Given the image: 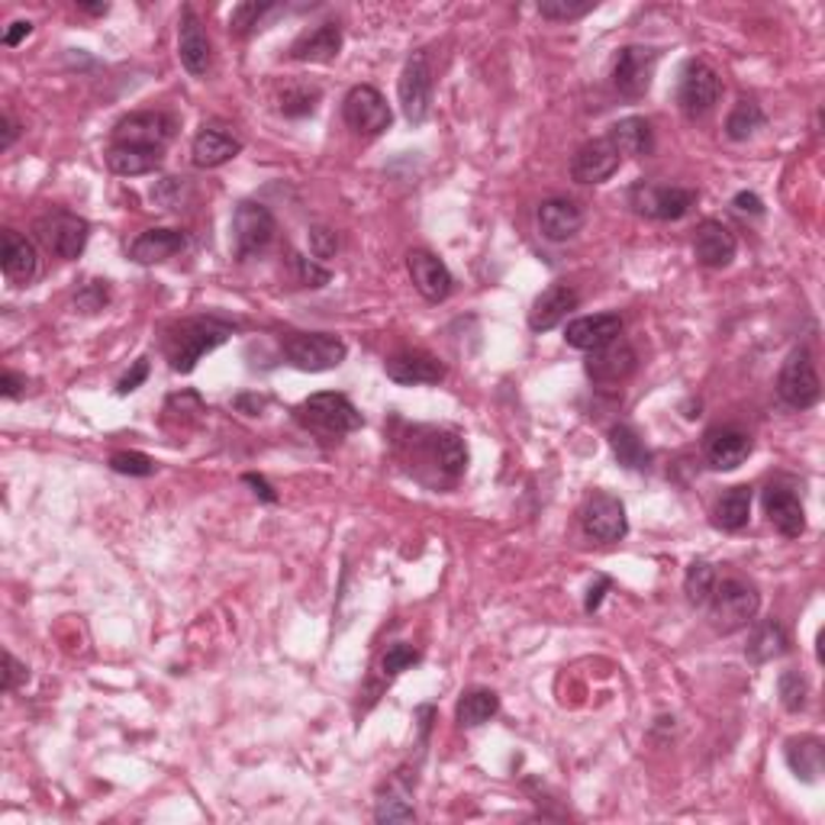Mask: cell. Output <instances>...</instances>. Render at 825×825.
Returning <instances> with one entry per match:
<instances>
[{
    "mask_svg": "<svg viewBox=\"0 0 825 825\" xmlns=\"http://www.w3.org/2000/svg\"><path fill=\"white\" fill-rule=\"evenodd\" d=\"M233 330H236V323H229L216 313L175 323L165 336V355L171 362V371L190 374L204 355H210L214 348H219L226 338L233 336Z\"/></svg>",
    "mask_w": 825,
    "mask_h": 825,
    "instance_id": "cell-1",
    "label": "cell"
},
{
    "mask_svg": "<svg viewBox=\"0 0 825 825\" xmlns=\"http://www.w3.org/2000/svg\"><path fill=\"white\" fill-rule=\"evenodd\" d=\"M758 610H762V593L755 590V583L741 581V578L716 581L709 600H706L709 626L719 636H733V632L748 629L755 622Z\"/></svg>",
    "mask_w": 825,
    "mask_h": 825,
    "instance_id": "cell-2",
    "label": "cell"
},
{
    "mask_svg": "<svg viewBox=\"0 0 825 825\" xmlns=\"http://www.w3.org/2000/svg\"><path fill=\"white\" fill-rule=\"evenodd\" d=\"M297 423L310 432H320V435H330V439H338V435H348L355 429H362V413L355 410V403L345 397V394H336V391H323V394H313L306 397L297 410H294Z\"/></svg>",
    "mask_w": 825,
    "mask_h": 825,
    "instance_id": "cell-3",
    "label": "cell"
},
{
    "mask_svg": "<svg viewBox=\"0 0 825 825\" xmlns=\"http://www.w3.org/2000/svg\"><path fill=\"white\" fill-rule=\"evenodd\" d=\"M700 194L690 187H677V184H651L639 181L629 194V204L639 216L658 219V223H674L684 219L697 207Z\"/></svg>",
    "mask_w": 825,
    "mask_h": 825,
    "instance_id": "cell-4",
    "label": "cell"
},
{
    "mask_svg": "<svg viewBox=\"0 0 825 825\" xmlns=\"http://www.w3.org/2000/svg\"><path fill=\"white\" fill-rule=\"evenodd\" d=\"M32 229H36V239L65 262H75L91 239V223L71 210H49L36 219Z\"/></svg>",
    "mask_w": 825,
    "mask_h": 825,
    "instance_id": "cell-5",
    "label": "cell"
},
{
    "mask_svg": "<svg viewBox=\"0 0 825 825\" xmlns=\"http://www.w3.org/2000/svg\"><path fill=\"white\" fill-rule=\"evenodd\" d=\"M345 355H348V345L330 333H291L284 338V359L297 371H310V374L333 371L345 362Z\"/></svg>",
    "mask_w": 825,
    "mask_h": 825,
    "instance_id": "cell-6",
    "label": "cell"
},
{
    "mask_svg": "<svg viewBox=\"0 0 825 825\" xmlns=\"http://www.w3.org/2000/svg\"><path fill=\"white\" fill-rule=\"evenodd\" d=\"M719 97H723L719 71L700 59L687 61L680 71V85H677V107L684 110V117L700 120L719 104Z\"/></svg>",
    "mask_w": 825,
    "mask_h": 825,
    "instance_id": "cell-7",
    "label": "cell"
},
{
    "mask_svg": "<svg viewBox=\"0 0 825 825\" xmlns=\"http://www.w3.org/2000/svg\"><path fill=\"white\" fill-rule=\"evenodd\" d=\"M777 394L787 406L794 410H809L816 406L823 397V384H819V374L813 365V355L809 348H794L777 374Z\"/></svg>",
    "mask_w": 825,
    "mask_h": 825,
    "instance_id": "cell-8",
    "label": "cell"
},
{
    "mask_svg": "<svg viewBox=\"0 0 825 825\" xmlns=\"http://www.w3.org/2000/svg\"><path fill=\"white\" fill-rule=\"evenodd\" d=\"M277 233L275 214L265 204L255 200H243L233 214V248L236 258H255L258 252H265Z\"/></svg>",
    "mask_w": 825,
    "mask_h": 825,
    "instance_id": "cell-9",
    "label": "cell"
},
{
    "mask_svg": "<svg viewBox=\"0 0 825 825\" xmlns=\"http://www.w3.org/2000/svg\"><path fill=\"white\" fill-rule=\"evenodd\" d=\"M178 136V120L161 110L129 114L114 126V146H139V149H165Z\"/></svg>",
    "mask_w": 825,
    "mask_h": 825,
    "instance_id": "cell-10",
    "label": "cell"
},
{
    "mask_svg": "<svg viewBox=\"0 0 825 825\" xmlns=\"http://www.w3.org/2000/svg\"><path fill=\"white\" fill-rule=\"evenodd\" d=\"M342 117H345V126L352 132H359V136H381L394 122V114H391L384 94L371 88V85H355L352 91L345 94Z\"/></svg>",
    "mask_w": 825,
    "mask_h": 825,
    "instance_id": "cell-11",
    "label": "cell"
},
{
    "mask_svg": "<svg viewBox=\"0 0 825 825\" xmlns=\"http://www.w3.org/2000/svg\"><path fill=\"white\" fill-rule=\"evenodd\" d=\"M655 68H658V52L651 46H622L612 59V88L629 100H639L651 91Z\"/></svg>",
    "mask_w": 825,
    "mask_h": 825,
    "instance_id": "cell-12",
    "label": "cell"
},
{
    "mask_svg": "<svg viewBox=\"0 0 825 825\" xmlns=\"http://www.w3.org/2000/svg\"><path fill=\"white\" fill-rule=\"evenodd\" d=\"M397 94L406 122H413V126L426 122L429 110H432V68H429V56L423 49L413 52L403 65Z\"/></svg>",
    "mask_w": 825,
    "mask_h": 825,
    "instance_id": "cell-13",
    "label": "cell"
},
{
    "mask_svg": "<svg viewBox=\"0 0 825 825\" xmlns=\"http://www.w3.org/2000/svg\"><path fill=\"white\" fill-rule=\"evenodd\" d=\"M583 532L593 542H619L629 532V517H626V503L612 493H593L581 510Z\"/></svg>",
    "mask_w": 825,
    "mask_h": 825,
    "instance_id": "cell-14",
    "label": "cell"
},
{
    "mask_svg": "<svg viewBox=\"0 0 825 825\" xmlns=\"http://www.w3.org/2000/svg\"><path fill=\"white\" fill-rule=\"evenodd\" d=\"M406 272H410L413 287L426 297L429 304H442L452 294V287H455V277L449 272V265L435 252H429V248L406 252Z\"/></svg>",
    "mask_w": 825,
    "mask_h": 825,
    "instance_id": "cell-15",
    "label": "cell"
},
{
    "mask_svg": "<svg viewBox=\"0 0 825 825\" xmlns=\"http://www.w3.org/2000/svg\"><path fill=\"white\" fill-rule=\"evenodd\" d=\"M178 59H181L184 71L194 75V78H204L210 71V61H214L210 39L204 32L200 17L194 13V7H184L181 10V23H178Z\"/></svg>",
    "mask_w": 825,
    "mask_h": 825,
    "instance_id": "cell-16",
    "label": "cell"
},
{
    "mask_svg": "<svg viewBox=\"0 0 825 825\" xmlns=\"http://www.w3.org/2000/svg\"><path fill=\"white\" fill-rule=\"evenodd\" d=\"M536 223H539L542 239H549V243H568V239H574L583 229V210L574 200H568V197H549V200L539 204Z\"/></svg>",
    "mask_w": 825,
    "mask_h": 825,
    "instance_id": "cell-17",
    "label": "cell"
},
{
    "mask_svg": "<svg viewBox=\"0 0 825 825\" xmlns=\"http://www.w3.org/2000/svg\"><path fill=\"white\" fill-rule=\"evenodd\" d=\"M578 304H581V294L571 284H561V281L551 284L536 297V304L529 310V330L532 333H549L558 323H564L568 313L578 310Z\"/></svg>",
    "mask_w": 825,
    "mask_h": 825,
    "instance_id": "cell-18",
    "label": "cell"
},
{
    "mask_svg": "<svg viewBox=\"0 0 825 825\" xmlns=\"http://www.w3.org/2000/svg\"><path fill=\"white\" fill-rule=\"evenodd\" d=\"M738 252L735 233L719 219H704L694 236V255L704 268H729Z\"/></svg>",
    "mask_w": 825,
    "mask_h": 825,
    "instance_id": "cell-19",
    "label": "cell"
},
{
    "mask_svg": "<svg viewBox=\"0 0 825 825\" xmlns=\"http://www.w3.org/2000/svg\"><path fill=\"white\" fill-rule=\"evenodd\" d=\"M622 336V316L619 313H593V316H578L568 323L564 342L581 352H597Z\"/></svg>",
    "mask_w": 825,
    "mask_h": 825,
    "instance_id": "cell-20",
    "label": "cell"
},
{
    "mask_svg": "<svg viewBox=\"0 0 825 825\" xmlns=\"http://www.w3.org/2000/svg\"><path fill=\"white\" fill-rule=\"evenodd\" d=\"M636 362H639L636 348L629 342L616 338L597 352H587V377L597 384H619L636 371Z\"/></svg>",
    "mask_w": 825,
    "mask_h": 825,
    "instance_id": "cell-21",
    "label": "cell"
},
{
    "mask_svg": "<svg viewBox=\"0 0 825 825\" xmlns=\"http://www.w3.org/2000/svg\"><path fill=\"white\" fill-rule=\"evenodd\" d=\"M752 449L755 445H752V439L741 429L719 426L706 432L704 455L709 461V468H716V471H735V468H741L748 461V455H752Z\"/></svg>",
    "mask_w": 825,
    "mask_h": 825,
    "instance_id": "cell-22",
    "label": "cell"
},
{
    "mask_svg": "<svg viewBox=\"0 0 825 825\" xmlns=\"http://www.w3.org/2000/svg\"><path fill=\"white\" fill-rule=\"evenodd\" d=\"M243 153V139L236 132H229L226 126H204L194 143H190V158L197 168H219L226 161H233L236 155Z\"/></svg>",
    "mask_w": 825,
    "mask_h": 825,
    "instance_id": "cell-23",
    "label": "cell"
},
{
    "mask_svg": "<svg viewBox=\"0 0 825 825\" xmlns=\"http://www.w3.org/2000/svg\"><path fill=\"white\" fill-rule=\"evenodd\" d=\"M619 153L612 149L610 139H593L578 149L571 158V178L578 184H603L619 171Z\"/></svg>",
    "mask_w": 825,
    "mask_h": 825,
    "instance_id": "cell-24",
    "label": "cell"
},
{
    "mask_svg": "<svg viewBox=\"0 0 825 825\" xmlns=\"http://www.w3.org/2000/svg\"><path fill=\"white\" fill-rule=\"evenodd\" d=\"M387 377L394 381V384H403V387H416V384H439V381H445V365L435 359V355H429V352H397V355H391L387 359Z\"/></svg>",
    "mask_w": 825,
    "mask_h": 825,
    "instance_id": "cell-25",
    "label": "cell"
},
{
    "mask_svg": "<svg viewBox=\"0 0 825 825\" xmlns=\"http://www.w3.org/2000/svg\"><path fill=\"white\" fill-rule=\"evenodd\" d=\"M762 500H765L767 520L784 539H799L806 532V510H803V503H799L794 490L770 484Z\"/></svg>",
    "mask_w": 825,
    "mask_h": 825,
    "instance_id": "cell-26",
    "label": "cell"
},
{
    "mask_svg": "<svg viewBox=\"0 0 825 825\" xmlns=\"http://www.w3.org/2000/svg\"><path fill=\"white\" fill-rule=\"evenodd\" d=\"M3 245H0V268L13 284H32L39 275V255L36 245L20 236L17 229H3Z\"/></svg>",
    "mask_w": 825,
    "mask_h": 825,
    "instance_id": "cell-27",
    "label": "cell"
},
{
    "mask_svg": "<svg viewBox=\"0 0 825 825\" xmlns=\"http://www.w3.org/2000/svg\"><path fill=\"white\" fill-rule=\"evenodd\" d=\"M342 52V27L338 23H320L313 30L301 32L291 46V59L310 61V65H326L338 59Z\"/></svg>",
    "mask_w": 825,
    "mask_h": 825,
    "instance_id": "cell-28",
    "label": "cell"
},
{
    "mask_svg": "<svg viewBox=\"0 0 825 825\" xmlns=\"http://www.w3.org/2000/svg\"><path fill=\"white\" fill-rule=\"evenodd\" d=\"M184 245H187V236L181 229H146L129 245V258L136 265H158L184 252Z\"/></svg>",
    "mask_w": 825,
    "mask_h": 825,
    "instance_id": "cell-29",
    "label": "cell"
},
{
    "mask_svg": "<svg viewBox=\"0 0 825 825\" xmlns=\"http://www.w3.org/2000/svg\"><path fill=\"white\" fill-rule=\"evenodd\" d=\"M607 139L619 153V158H648L655 153V132L645 117H626V120L612 122Z\"/></svg>",
    "mask_w": 825,
    "mask_h": 825,
    "instance_id": "cell-30",
    "label": "cell"
},
{
    "mask_svg": "<svg viewBox=\"0 0 825 825\" xmlns=\"http://www.w3.org/2000/svg\"><path fill=\"white\" fill-rule=\"evenodd\" d=\"M107 168L120 178H139V175H153L161 168L165 155L158 149H139V146H114L107 149Z\"/></svg>",
    "mask_w": 825,
    "mask_h": 825,
    "instance_id": "cell-31",
    "label": "cell"
},
{
    "mask_svg": "<svg viewBox=\"0 0 825 825\" xmlns=\"http://www.w3.org/2000/svg\"><path fill=\"white\" fill-rule=\"evenodd\" d=\"M787 765L803 784H816L823 774V741L816 735H799L787 741Z\"/></svg>",
    "mask_w": 825,
    "mask_h": 825,
    "instance_id": "cell-32",
    "label": "cell"
},
{
    "mask_svg": "<svg viewBox=\"0 0 825 825\" xmlns=\"http://www.w3.org/2000/svg\"><path fill=\"white\" fill-rule=\"evenodd\" d=\"M610 449L616 461L629 471H648L651 468V452L642 442V435L626 423H616L610 429Z\"/></svg>",
    "mask_w": 825,
    "mask_h": 825,
    "instance_id": "cell-33",
    "label": "cell"
},
{
    "mask_svg": "<svg viewBox=\"0 0 825 825\" xmlns=\"http://www.w3.org/2000/svg\"><path fill=\"white\" fill-rule=\"evenodd\" d=\"M752 500H755V490L748 488V484H738V488H729L723 497H719V503H716V526L719 529H726V532H738V529H745L748 520H752Z\"/></svg>",
    "mask_w": 825,
    "mask_h": 825,
    "instance_id": "cell-34",
    "label": "cell"
},
{
    "mask_svg": "<svg viewBox=\"0 0 825 825\" xmlns=\"http://www.w3.org/2000/svg\"><path fill=\"white\" fill-rule=\"evenodd\" d=\"M787 648H790V636H787V629H784L777 619H765V622L752 632L745 655H748L755 665H767V661L780 658Z\"/></svg>",
    "mask_w": 825,
    "mask_h": 825,
    "instance_id": "cell-35",
    "label": "cell"
},
{
    "mask_svg": "<svg viewBox=\"0 0 825 825\" xmlns=\"http://www.w3.org/2000/svg\"><path fill=\"white\" fill-rule=\"evenodd\" d=\"M497 713H500V697L488 687H474L459 700L455 719H459L461 729H478V726L490 723Z\"/></svg>",
    "mask_w": 825,
    "mask_h": 825,
    "instance_id": "cell-36",
    "label": "cell"
},
{
    "mask_svg": "<svg viewBox=\"0 0 825 825\" xmlns=\"http://www.w3.org/2000/svg\"><path fill=\"white\" fill-rule=\"evenodd\" d=\"M429 455H432V464L439 471H445L452 478L464 474V468H468V449H464L461 435H455V432H432Z\"/></svg>",
    "mask_w": 825,
    "mask_h": 825,
    "instance_id": "cell-37",
    "label": "cell"
},
{
    "mask_svg": "<svg viewBox=\"0 0 825 825\" xmlns=\"http://www.w3.org/2000/svg\"><path fill=\"white\" fill-rule=\"evenodd\" d=\"M765 122H767V117L758 100H752V97H738V104L733 107V114L726 117V136H729L733 143H745V139H752L758 129H765Z\"/></svg>",
    "mask_w": 825,
    "mask_h": 825,
    "instance_id": "cell-38",
    "label": "cell"
},
{
    "mask_svg": "<svg viewBox=\"0 0 825 825\" xmlns=\"http://www.w3.org/2000/svg\"><path fill=\"white\" fill-rule=\"evenodd\" d=\"M716 568L709 564V561H694L690 568H687V578H684V593H687V600L694 603V607H706V600H709V593H713V587H716Z\"/></svg>",
    "mask_w": 825,
    "mask_h": 825,
    "instance_id": "cell-39",
    "label": "cell"
},
{
    "mask_svg": "<svg viewBox=\"0 0 825 825\" xmlns=\"http://www.w3.org/2000/svg\"><path fill=\"white\" fill-rule=\"evenodd\" d=\"M316 104H320V88H310V85H291L281 94V114L291 120L310 117L316 110Z\"/></svg>",
    "mask_w": 825,
    "mask_h": 825,
    "instance_id": "cell-40",
    "label": "cell"
},
{
    "mask_svg": "<svg viewBox=\"0 0 825 825\" xmlns=\"http://www.w3.org/2000/svg\"><path fill=\"white\" fill-rule=\"evenodd\" d=\"M777 697L787 713H799L806 706V697H809V684L799 671H784L780 680H777Z\"/></svg>",
    "mask_w": 825,
    "mask_h": 825,
    "instance_id": "cell-41",
    "label": "cell"
},
{
    "mask_svg": "<svg viewBox=\"0 0 825 825\" xmlns=\"http://www.w3.org/2000/svg\"><path fill=\"white\" fill-rule=\"evenodd\" d=\"M593 7H597L593 0H542L539 3V13L546 20H554V23H571V20L587 17Z\"/></svg>",
    "mask_w": 825,
    "mask_h": 825,
    "instance_id": "cell-42",
    "label": "cell"
},
{
    "mask_svg": "<svg viewBox=\"0 0 825 825\" xmlns=\"http://www.w3.org/2000/svg\"><path fill=\"white\" fill-rule=\"evenodd\" d=\"M374 819L377 823H413L416 809L403 794H384L374 803Z\"/></svg>",
    "mask_w": 825,
    "mask_h": 825,
    "instance_id": "cell-43",
    "label": "cell"
},
{
    "mask_svg": "<svg viewBox=\"0 0 825 825\" xmlns=\"http://www.w3.org/2000/svg\"><path fill=\"white\" fill-rule=\"evenodd\" d=\"M420 658H423V655H420L413 645L406 642L391 645V648L384 651V658H381V671L387 674V677H397V674L410 671L413 665H420Z\"/></svg>",
    "mask_w": 825,
    "mask_h": 825,
    "instance_id": "cell-44",
    "label": "cell"
},
{
    "mask_svg": "<svg viewBox=\"0 0 825 825\" xmlns=\"http://www.w3.org/2000/svg\"><path fill=\"white\" fill-rule=\"evenodd\" d=\"M268 10H275V7H272V3H239V7L233 10V17H229V30L236 32V36L255 32L258 30V23H262V17H265Z\"/></svg>",
    "mask_w": 825,
    "mask_h": 825,
    "instance_id": "cell-45",
    "label": "cell"
},
{
    "mask_svg": "<svg viewBox=\"0 0 825 825\" xmlns=\"http://www.w3.org/2000/svg\"><path fill=\"white\" fill-rule=\"evenodd\" d=\"M110 468L117 474H129V478H153L155 474V461L143 452H114Z\"/></svg>",
    "mask_w": 825,
    "mask_h": 825,
    "instance_id": "cell-46",
    "label": "cell"
},
{
    "mask_svg": "<svg viewBox=\"0 0 825 825\" xmlns=\"http://www.w3.org/2000/svg\"><path fill=\"white\" fill-rule=\"evenodd\" d=\"M107 304H110V287H107V281H88V284L75 294V306H78L81 313H100Z\"/></svg>",
    "mask_w": 825,
    "mask_h": 825,
    "instance_id": "cell-47",
    "label": "cell"
},
{
    "mask_svg": "<svg viewBox=\"0 0 825 825\" xmlns=\"http://www.w3.org/2000/svg\"><path fill=\"white\" fill-rule=\"evenodd\" d=\"M184 194H187V181L184 178H165L153 187V200L161 204L165 210H181Z\"/></svg>",
    "mask_w": 825,
    "mask_h": 825,
    "instance_id": "cell-48",
    "label": "cell"
},
{
    "mask_svg": "<svg viewBox=\"0 0 825 825\" xmlns=\"http://www.w3.org/2000/svg\"><path fill=\"white\" fill-rule=\"evenodd\" d=\"M310 252H313V258H320V262L336 258L338 236L330 229V226H313V229H310Z\"/></svg>",
    "mask_w": 825,
    "mask_h": 825,
    "instance_id": "cell-49",
    "label": "cell"
},
{
    "mask_svg": "<svg viewBox=\"0 0 825 825\" xmlns=\"http://www.w3.org/2000/svg\"><path fill=\"white\" fill-rule=\"evenodd\" d=\"M294 265H297V275H301V284H304V287H326V284L333 281L330 268L316 265V262L306 258V255H294Z\"/></svg>",
    "mask_w": 825,
    "mask_h": 825,
    "instance_id": "cell-50",
    "label": "cell"
},
{
    "mask_svg": "<svg viewBox=\"0 0 825 825\" xmlns=\"http://www.w3.org/2000/svg\"><path fill=\"white\" fill-rule=\"evenodd\" d=\"M30 680V668L27 665H20L17 658H13V651H3V690L7 694H13L20 684H27Z\"/></svg>",
    "mask_w": 825,
    "mask_h": 825,
    "instance_id": "cell-51",
    "label": "cell"
},
{
    "mask_svg": "<svg viewBox=\"0 0 825 825\" xmlns=\"http://www.w3.org/2000/svg\"><path fill=\"white\" fill-rule=\"evenodd\" d=\"M146 377H149V359H139V362L129 367V371L122 374L120 381H117V394H120V397H126V394L139 391V387L146 384Z\"/></svg>",
    "mask_w": 825,
    "mask_h": 825,
    "instance_id": "cell-52",
    "label": "cell"
},
{
    "mask_svg": "<svg viewBox=\"0 0 825 825\" xmlns=\"http://www.w3.org/2000/svg\"><path fill=\"white\" fill-rule=\"evenodd\" d=\"M733 207L738 210V214H755V216L765 214V200H762L758 194H752V190H738V194H735Z\"/></svg>",
    "mask_w": 825,
    "mask_h": 825,
    "instance_id": "cell-53",
    "label": "cell"
},
{
    "mask_svg": "<svg viewBox=\"0 0 825 825\" xmlns=\"http://www.w3.org/2000/svg\"><path fill=\"white\" fill-rule=\"evenodd\" d=\"M610 587H612L610 578H603V574H600L597 581L590 583V590H587V600H583V610H587V612H597V610H600V603H603V597H607V590H610Z\"/></svg>",
    "mask_w": 825,
    "mask_h": 825,
    "instance_id": "cell-54",
    "label": "cell"
},
{
    "mask_svg": "<svg viewBox=\"0 0 825 825\" xmlns=\"http://www.w3.org/2000/svg\"><path fill=\"white\" fill-rule=\"evenodd\" d=\"M23 387H27V377L23 374L3 371V377H0V394H3V400H17L23 394Z\"/></svg>",
    "mask_w": 825,
    "mask_h": 825,
    "instance_id": "cell-55",
    "label": "cell"
},
{
    "mask_svg": "<svg viewBox=\"0 0 825 825\" xmlns=\"http://www.w3.org/2000/svg\"><path fill=\"white\" fill-rule=\"evenodd\" d=\"M17 136H20V122L13 120L10 114H3L0 117V153H7L17 143Z\"/></svg>",
    "mask_w": 825,
    "mask_h": 825,
    "instance_id": "cell-56",
    "label": "cell"
},
{
    "mask_svg": "<svg viewBox=\"0 0 825 825\" xmlns=\"http://www.w3.org/2000/svg\"><path fill=\"white\" fill-rule=\"evenodd\" d=\"M30 32H32L30 20H17V23H10L7 32H3V46H7V49H13V46H20Z\"/></svg>",
    "mask_w": 825,
    "mask_h": 825,
    "instance_id": "cell-57",
    "label": "cell"
},
{
    "mask_svg": "<svg viewBox=\"0 0 825 825\" xmlns=\"http://www.w3.org/2000/svg\"><path fill=\"white\" fill-rule=\"evenodd\" d=\"M243 481H245V484H248V488L255 490V497H262L265 503H277L275 488H272V484H268V481H265L262 474H245Z\"/></svg>",
    "mask_w": 825,
    "mask_h": 825,
    "instance_id": "cell-58",
    "label": "cell"
},
{
    "mask_svg": "<svg viewBox=\"0 0 825 825\" xmlns=\"http://www.w3.org/2000/svg\"><path fill=\"white\" fill-rule=\"evenodd\" d=\"M236 406H239V410H248V416H258L262 406H265V397H239L236 400Z\"/></svg>",
    "mask_w": 825,
    "mask_h": 825,
    "instance_id": "cell-59",
    "label": "cell"
},
{
    "mask_svg": "<svg viewBox=\"0 0 825 825\" xmlns=\"http://www.w3.org/2000/svg\"><path fill=\"white\" fill-rule=\"evenodd\" d=\"M81 13H91V17H107L110 13V3H78Z\"/></svg>",
    "mask_w": 825,
    "mask_h": 825,
    "instance_id": "cell-60",
    "label": "cell"
}]
</instances>
